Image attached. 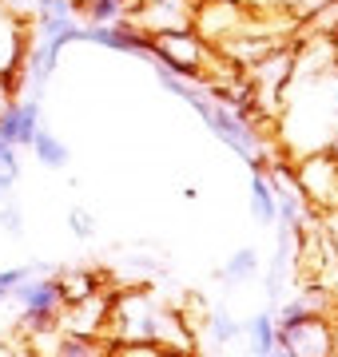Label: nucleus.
Here are the masks:
<instances>
[{"instance_id":"ddd939ff","label":"nucleus","mask_w":338,"mask_h":357,"mask_svg":"<svg viewBox=\"0 0 338 357\" xmlns=\"http://www.w3.org/2000/svg\"><path fill=\"white\" fill-rule=\"evenodd\" d=\"M247 333H251V349H255V357L271 354L274 345H279V326H274V310H259L255 318L247 321Z\"/></svg>"},{"instance_id":"9d476101","label":"nucleus","mask_w":338,"mask_h":357,"mask_svg":"<svg viewBox=\"0 0 338 357\" xmlns=\"http://www.w3.org/2000/svg\"><path fill=\"white\" fill-rule=\"evenodd\" d=\"M247 13H259V16H286V20H302L311 16L318 4L326 0H239Z\"/></svg>"},{"instance_id":"9b49d317","label":"nucleus","mask_w":338,"mask_h":357,"mask_svg":"<svg viewBox=\"0 0 338 357\" xmlns=\"http://www.w3.org/2000/svg\"><path fill=\"white\" fill-rule=\"evenodd\" d=\"M56 286H60L64 306L84 302V298H91V294H100V278H96L91 270H56Z\"/></svg>"},{"instance_id":"f03ea898","label":"nucleus","mask_w":338,"mask_h":357,"mask_svg":"<svg viewBox=\"0 0 338 357\" xmlns=\"http://www.w3.org/2000/svg\"><path fill=\"white\" fill-rule=\"evenodd\" d=\"M112 345H152L168 354H191V330L175 306L159 302L152 290L112 294L108 302V326Z\"/></svg>"},{"instance_id":"6e6552de","label":"nucleus","mask_w":338,"mask_h":357,"mask_svg":"<svg viewBox=\"0 0 338 357\" xmlns=\"http://www.w3.org/2000/svg\"><path fill=\"white\" fill-rule=\"evenodd\" d=\"M28 151L36 155V163H44L48 171H64L68 163H72V151H68V143L56 135V131H48L44 123H40L36 139H32V147Z\"/></svg>"},{"instance_id":"b1692460","label":"nucleus","mask_w":338,"mask_h":357,"mask_svg":"<svg viewBox=\"0 0 338 357\" xmlns=\"http://www.w3.org/2000/svg\"><path fill=\"white\" fill-rule=\"evenodd\" d=\"M263 357H291V354H286V349H283V345H274V349H271V354H263Z\"/></svg>"},{"instance_id":"423d86ee","label":"nucleus","mask_w":338,"mask_h":357,"mask_svg":"<svg viewBox=\"0 0 338 357\" xmlns=\"http://www.w3.org/2000/svg\"><path fill=\"white\" fill-rule=\"evenodd\" d=\"M32 44V20L0 4V79L24 68V52Z\"/></svg>"},{"instance_id":"f257e3e1","label":"nucleus","mask_w":338,"mask_h":357,"mask_svg":"<svg viewBox=\"0 0 338 357\" xmlns=\"http://www.w3.org/2000/svg\"><path fill=\"white\" fill-rule=\"evenodd\" d=\"M279 131L291 159L330 151L338 139V48L330 36L295 44V68L279 91Z\"/></svg>"},{"instance_id":"f3484780","label":"nucleus","mask_w":338,"mask_h":357,"mask_svg":"<svg viewBox=\"0 0 338 357\" xmlns=\"http://www.w3.org/2000/svg\"><path fill=\"white\" fill-rule=\"evenodd\" d=\"M68 230H72V234H76V238H84V243H88V238H96V230H100V222H96V215H91L88 206H72V211H68Z\"/></svg>"},{"instance_id":"a211bd4d","label":"nucleus","mask_w":338,"mask_h":357,"mask_svg":"<svg viewBox=\"0 0 338 357\" xmlns=\"http://www.w3.org/2000/svg\"><path fill=\"white\" fill-rule=\"evenodd\" d=\"M24 278H32V266H8V270H0V306H4V302H13V290Z\"/></svg>"},{"instance_id":"a878e982","label":"nucleus","mask_w":338,"mask_h":357,"mask_svg":"<svg viewBox=\"0 0 338 357\" xmlns=\"http://www.w3.org/2000/svg\"><path fill=\"white\" fill-rule=\"evenodd\" d=\"M20 357H24V354H20Z\"/></svg>"},{"instance_id":"4468645a","label":"nucleus","mask_w":338,"mask_h":357,"mask_svg":"<svg viewBox=\"0 0 338 357\" xmlns=\"http://www.w3.org/2000/svg\"><path fill=\"white\" fill-rule=\"evenodd\" d=\"M40 100H16V131H13V143L16 147H32V139H36V131H40Z\"/></svg>"},{"instance_id":"aec40b11","label":"nucleus","mask_w":338,"mask_h":357,"mask_svg":"<svg viewBox=\"0 0 338 357\" xmlns=\"http://www.w3.org/2000/svg\"><path fill=\"white\" fill-rule=\"evenodd\" d=\"M108 357H187V354H168V349H152V345H116Z\"/></svg>"},{"instance_id":"39448f33","label":"nucleus","mask_w":338,"mask_h":357,"mask_svg":"<svg viewBox=\"0 0 338 357\" xmlns=\"http://www.w3.org/2000/svg\"><path fill=\"white\" fill-rule=\"evenodd\" d=\"M279 345L291 357H338L335 321L323 318V314H307L302 321L279 326Z\"/></svg>"},{"instance_id":"f8f14e48","label":"nucleus","mask_w":338,"mask_h":357,"mask_svg":"<svg viewBox=\"0 0 338 357\" xmlns=\"http://www.w3.org/2000/svg\"><path fill=\"white\" fill-rule=\"evenodd\" d=\"M112 349H116V345L104 342V333L84 337V333H64L60 330V342H56V357H108Z\"/></svg>"},{"instance_id":"4be33fe9","label":"nucleus","mask_w":338,"mask_h":357,"mask_svg":"<svg viewBox=\"0 0 338 357\" xmlns=\"http://www.w3.org/2000/svg\"><path fill=\"white\" fill-rule=\"evenodd\" d=\"M13 187H16V178L0 167V199H8V195H13Z\"/></svg>"},{"instance_id":"393cba45","label":"nucleus","mask_w":338,"mask_h":357,"mask_svg":"<svg viewBox=\"0 0 338 357\" xmlns=\"http://www.w3.org/2000/svg\"><path fill=\"white\" fill-rule=\"evenodd\" d=\"M330 155H335V159H338V139H335V147H330Z\"/></svg>"},{"instance_id":"6ab92c4d","label":"nucleus","mask_w":338,"mask_h":357,"mask_svg":"<svg viewBox=\"0 0 338 357\" xmlns=\"http://www.w3.org/2000/svg\"><path fill=\"white\" fill-rule=\"evenodd\" d=\"M0 230H8L13 238L24 234V215H20V206L8 203V199H0Z\"/></svg>"},{"instance_id":"5701e85b","label":"nucleus","mask_w":338,"mask_h":357,"mask_svg":"<svg viewBox=\"0 0 338 357\" xmlns=\"http://www.w3.org/2000/svg\"><path fill=\"white\" fill-rule=\"evenodd\" d=\"M13 100H16V96H13V88H8V79H0V112H4Z\"/></svg>"},{"instance_id":"412c9836","label":"nucleus","mask_w":338,"mask_h":357,"mask_svg":"<svg viewBox=\"0 0 338 357\" xmlns=\"http://www.w3.org/2000/svg\"><path fill=\"white\" fill-rule=\"evenodd\" d=\"M4 8H13V13H20V16H32V4L36 0H0Z\"/></svg>"},{"instance_id":"dca6fc26","label":"nucleus","mask_w":338,"mask_h":357,"mask_svg":"<svg viewBox=\"0 0 338 357\" xmlns=\"http://www.w3.org/2000/svg\"><path fill=\"white\" fill-rule=\"evenodd\" d=\"M207 330H211V342H219V345H231L235 337H239V330H243V326H239V321L231 318V310H215V314H211V321H207Z\"/></svg>"},{"instance_id":"2eb2a0df","label":"nucleus","mask_w":338,"mask_h":357,"mask_svg":"<svg viewBox=\"0 0 338 357\" xmlns=\"http://www.w3.org/2000/svg\"><path fill=\"white\" fill-rule=\"evenodd\" d=\"M124 4L119 0H76V16H84L88 24H116Z\"/></svg>"},{"instance_id":"7ed1b4c3","label":"nucleus","mask_w":338,"mask_h":357,"mask_svg":"<svg viewBox=\"0 0 338 357\" xmlns=\"http://www.w3.org/2000/svg\"><path fill=\"white\" fill-rule=\"evenodd\" d=\"M13 298L20 302V321H16V330H20V333L56 326L60 310H64V298H60L56 274H32V278H24L13 290Z\"/></svg>"},{"instance_id":"20e7f679","label":"nucleus","mask_w":338,"mask_h":357,"mask_svg":"<svg viewBox=\"0 0 338 357\" xmlns=\"http://www.w3.org/2000/svg\"><path fill=\"white\" fill-rule=\"evenodd\" d=\"M295 187L302 203L314 211H338V159L330 151H314L295 159Z\"/></svg>"},{"instance_id":"1a4fd4ad","label":"nucleus","mask_w":338,"mask_h":357,"mask_svg":"<svg viewBox=\"0 0 338 357\" xmlns=\"http://www.w3.org/2000/svg\"><path fill=\"white\" fill-rule=\"evenodd\" d=\"M251 215L263 227L279 222V203H274V187L267 178V171H251Z\"/></svg>"},{"instance_id":"0eeeda50","label":"nucleus","mask_w":338,"mask_h":357,"mask_svg":"<svg viewBox=\"0 0 338 357\" xmlns=\"http://www.w3.org/2000/svg\"><path fill=\"white\" fill-rule=\"evenodd\" d=\"M259 270H263V258L255 246H239L223 266H215V282H223V286H247L251 278H259Z\"/></svg>"}]
</instances>
